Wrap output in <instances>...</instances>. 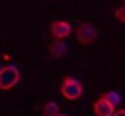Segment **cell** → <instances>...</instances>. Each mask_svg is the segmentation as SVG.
I'll list each match as a JSON object with an SVG mask.
<instances>
[{
    "mask_svg": "<svg viewBox=\"0 0 125 116\" xmlns=\"http://www.w3.org/2000/svg\"><path fill=\"white\" fill-rule=\"evenodd\" d=\"M21 80V73L17 70L16 65H5L0 67V89L2 90H9L12 87H16Z\"/></svg>",
    "mask_w": 125,
    "mask_h": 116,
    "instance_id": "obj_1",
    "label": "cell"
},
{
    "mask_svg": "<svg viewBox=\"0 0 125 116\" xmlns=\"http://www.w3.org/2000/svg\"><path fill=\"white\" fill-rule=\"evenodd\" d=\"M60 94L67 101H77L82 96V85L77 79H72V77L65 75L62 79V84H60Z\"/></svg>",
    "mask_w": 125,
    "mask_h": 116,
    "instance_id": "obj_2",
    "label": "cell"
},
{
    "mask_svg": "<svg viewBox=\"0 0 125 116\" xmlns=\"http://www.w3.org/2000/svg\"><path fill=\"white\" fill-rule=\"evenodd\" d=\"M75 38L81 45H91L98 38V29L91 22H81L75 29Z\"/></svg>",
    "mask_w": 125,
    "mask_h": 116,
    "instance_id": "obj_3",
    "label": "cell"
},
{
    "mask_svg": "<svg viewBox=\"0 0 125 116\" xmlns=\"http://www.w3.org/2000/svg\"><path fill=\"white\" fill-rule=\"evenodd\" d=\"M72 33V26L67 21H53L50 24V34L53 36V39H65L69 38Z\"/></svg>",
    "mask_w": 125,
    "mask_h": 116,
    "instance_id": "obj_4",
    "label": "cell"
},
{
    "mask_svg": "<svg viewBox=\"0 0 125 116\" xmlns=\"http://www.w3.org/2000/svg\"><path fill=\"white\" fill-rule=\"evenodd\" d=\"M93 111H94L96 116H111L113 111H115V104L110 99H106L104 96H101L98 101H94Z\"/></svg>",
    "mask_w": 125,
    "mask_h": 116,
    "instance_id": "obj_5",
    "label": "cell"
},
{
    "mask_svg": "<svg viewBox=\"0 0 125 116\" xmlns=\"http://www.w3.org/2000/svg\"><path fill=\"white\" fill-rule=\"evenodd\" d=\"M48 51H50V55L53 58H62L65 55V51H67V45L62 43V39H55L53 43H50Z\"/></svg>",
    "mask_w": 125,
    "mask_h": 116,
    "instance_id": "obj_6",
    "label": "cell"
},
{
    "mask_svg": "<svg viewBox=\"0 0 125 116\" xmlns=\"http://www.w3.org/2000/svg\"><path fill=\"white\" fill-rule=\"evenodd\" d=\"M57 114H60V106L57 102L50 101L43 106V116H57Z\"/></svg>",
    "mask_w": 125,
    "mask_h": 116,
    "instance_id": "obj_7",
    "label": "cell"
},
{
    "mask_svg": "<svg viewBox=\"0 0 125 116\" xmlns=\"http://www.w3.org/2000/svg\"><path fill=\"white\" fill-rule=\"evenodd\" d=\"M115 17H116V21L125 22V5H120V7L115 10Z\"/></svg>",
    "mask_w": 125,
    "mask_h": 116,
    "instance_id": "obj_8",
    "label": "cell"
},
{
    "mask_svg": "<svg viewBox=\"0 0 125 116\" xmlns=\"http://www.w3.org/2000/svg\"><path fill=\"white\" fill-rule=\"evenodd\" d=\"M103 96H104L106 99H110V101H111V102H113L115 106H116V104H118V102L122 101V99H120V96H118L116 92H106V94H103Z\"/></svg>",
    "mask_w": 125,
    "mask_h": 116,
    "instance_id": "obj_9",
    "label": "cell"
},
{
    "mask_svg": "<svg viewBox=\"0 0 125 116\" xmlns=\"http://www.w3.org/2000/svg\"><path fill=\"white\" fill-rule=\"evenodd\" d=\"M111 116H125V109H118V111H113Z\"/></svg>",
    "mask_w": 125,
    "mask_h": 116,
    "instance_id": "obj_10",
    "label": "cell"
},
{
    "mask_svg": "<svg viewBox=\"0 0 125 116\" xmlns=\"http://www.w3.org/2000/svg\"><path fill=\"white\" fill-rule=\"evenodd\" d=\"M57 116H67V114H57Z\"/></svg>",
    "mask_w": 125,
    "mask_h": 116,
    "instance_id": "obj_11",
    "label": "cell"
}]
</instances>
